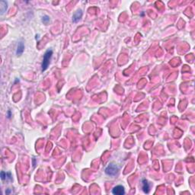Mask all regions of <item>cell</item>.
<instances>
[{
	"label": "cell",
	"mask_w": 195,
	"mask_h": 195,
	"mask_svg": "<svg viewBox=\"0 0 195 195\" xmlns=\"http://www.w3.org/2000/svg\"><path fill=\"white\" fill-rule=\"evenodd\" d=\"M10 192H11V191H10V190H8L7 191H6V194H9Z\"/></svg>",
	"instance_id": "10"
},
{
	"label": "cell",
	"mask_w": 195,
	"mask_h": 195,
	"mask_svg": "<svg viewBox=\"0 0 195 195\" xmlns=\"http://www.w3.org/2000/svg\"><path fill=\"white\" fill-rule=\"evenodd\" d=\"M142 182H143V190L144 193L148 194L149 192V190H150V185H149V182L146 179H143Z\"/></svg>",
	"instance_id": "6"
},
{
	"label": "cell",
	"mask_w": 195,
	"mask_h": 195,
	"mask_svg": "<svg viewBox=\"0 0 195 195\" xmlns=\"http://www.w3.org/2000/svg\"><path fill=\"white\" fill-rule=\"evenodd\" d=\"M42 22H43V23H47L48 22H50V18H49L48 16H47V15L43 16V19H42Z\"/></svg>",
	"instance_id": "8"
},
{
	"label": "cell",
	"mask_w": 195,
	"mask_h": 195,
	"mask_svg": "<svg viewBox=\"0 0 195 195\" xmlns=\"http://www.w3.org/2000/svg\"><path fill=\"white\" fill-rule=\"evenodd\" d=\"M82 16V11L81 9L78 10V11H76V12L74 13L73 16H72V21H73V22L76 23V22H79L80 19H81Z\"/></svg>",
	"instance_id": "4"
},
{
	"label": "cell",
	"mask_w": 195,
	"mask_h": 195,
	"mask_svg": "<svg viewBox=\"0 0 195 195\" xmlns=\"http://www.w3.org/2000/svg\"><path fill=\"white\" fill-rule=\"evenodd\" d=\"M112 194L115 195H123L125 194V189L122 185H117L112 190Z\"/></svg>",
	"instance_id": "3"
},
{
	"label": "cell",
	"mask_w": 195,
	"mask_h": 195,
	"mask_svg": "<svg viewBox=\"0 0 195 195\" xmlns=\"http://www.w3.org/2000/svg\"><path fill=\"white\" fill-rule=\"evenodd\" d=\"M53 55L52 50H47L43 55V63H42V71H45L50 64V61Z\"/></svg>",
	"instance_id": "1"
},
{
	"label": "cell",
	"mask_w": 195,
	"mask_h": 195,
	"mask_svg": "<svg viewBox=\"0 0 195 195\" xmlns=\"http://www.w3.org/2000/svg\"><path fill=\"white\" fill-rule=\"evenodd\" d=\"M1 178H2V180H5L6 178V173L3 171L1 172Z\"/></svg>",
	"instance_id": "9"
},
{
	"label": "cell",
	"mask_w": 195,
	"mask_h": 195,
	"mask_svg": "<svg viewBox=\"0 0 195 195\" xmlns=\"http://www.w3.org/2000/svg\"><path fill=\"white\" fill-rule=\"evenodd\" d=\"M24 50V45L23 42H19L18 43V47H17V50H16V54L18 56H21Z\"/></svg>",
	"instance_id": "5"
},
{
	"label": "cell",
	"mask_w": 195,
	"mask_h": 195,
	"mask_svg": "<svg viewBox=\"0 0 195 195\" xmlns=\"http://www.w3.org/2000/svg\"><path fill=\"white\" fill-rule=\"evenodd\" d=\"M119 167L114 163H110L105 168V173L109 176H115L119 172Z\"/></svg>",
	"instance_id": "2"
},
{
	"label": "cell",
	"mask_w": 195,
	"mask_h": 195,
	"mask_svg": "<svg viewBox=\"0 0 195 195\" xmlns=\"http://www.w3.org/2000/svg\"><path fill=\"white\" fill-rule=\"evenodd\" d=\"M4 2V6H1V14H4V12L6 11V9H7V2H5V1H3Z\"/></svg>",
	"instance_id": "7"
},
{
	"label": "cell",
	"mask_w": 195,
	"mask_h": 195,
	"mask_svg": "<svg viewBox=\"0 0 195 195\" xmlns=\"http://www.w3.org/2000/svg\"><path fill=\"white\" fill-rule=\"evenodd\" d=\"M10 116H11V113H10V111H8V117H10Z\"/></svg>",
	"instance_id": "11"
}]
</instances>
